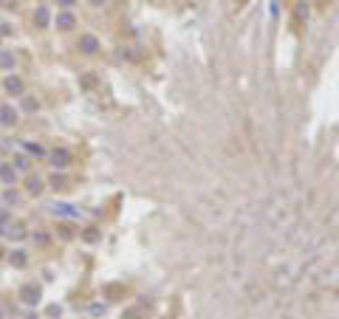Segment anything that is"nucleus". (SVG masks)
<instances>
[{"mask_svg":"<svg viewBox=\"0 0 339 319\" xmlns=\"http://www.w3.org/2000/svg\"><path fill=\"white\" fill-rule=\"evenodd\" d=\"M57 3H60L62 9H71V6H74V3H77V0H57Z\"/></svg>","mask_w":339,"mask_h":319,"instance_id":"obj_17","label":"nucleus"},{"mask_svg":"<svg viewBox=\"0 0 339 319\" xmlns=\"http://www.w3.org/2000/svg\"><path fill=\"white\" fill-rule=\"evenodd\" d=\"M34 26H37V28H48V26H51V11H48V6H37V11H34Z\"/></svg>","mask_w":339,"mask_h":319,"instance_id":"obj_9","label":"nucleus"},{"mask_svg":"<svg viewBox=\"0 0 339 319\" xmlns=\"http://www.w3.org/2000/svg\"><path fill=\"white\" fill-rule=\"evenodd\" d=\"M77 48L91 57V54L99 51V37H96V34H82V37H79V43H77Z\"/></svg>","mask_w":339,"mask_h":319,"instance_id":"obj_5","label":"nucleus"},{"mask_svg":"<svg viewBox=\"0 0 339 319\" xmlns=\"http://www.w3.org/2000/svg\"><path fill=\"white\" fill-rule=\"evenodd\" d=\"M11 167H14V170H28V158H26V155H17Z\"/></svg>","mask_w":339,"mask_h":319,"instance_id":"obj_14","label":"nucleus"},{"mask_svg":"<svg viewBox=\"0 0 339 319\" xmlns=\"http://www.w3.org/2000/svg\"><path fill=\"white\" fill-rule=\"evenodd\" d=\"M6 260H9V263H11L14 268H23V266L28 263V251H26V249H11Z\"/></svg>","mask_w":339,"mask_h":319,"instance_id":"obj_10","label":"nucleus"},{"mask_svg":"<svg viewBox=\"0 0 339 319\" xmlns=\"http://www.w3.org/2000/svg\"><path fill=\"white\" fill-rule=\"evenodd\" d=\"M0 319H3V314H0Z\"/></svg>","mask_w":339,"mask_h":319,"instance_id":"obj_21","label":"nucleus"},{"mask_svg":"<svg viewBox=\"0 0 339 319\" xmlns=\"http://www.w3.org/2000/svg\"><path fill=\"white\" fill-rule=\"evenodd\" d=\"M0 68L6 71V68H14V54L11 51H3L0 54Z\"/></svg>","mask_w":339,"mask_h":319,"instance_id":"obj_11","label":"nucleus"},{"mask_svg":"<svg viewBox=\"0 0 339 319\" xmlns=\"http://www.w3.org/2000/svg\"><path fill=\"white\" fill-rule=\"evenodd\" d=\"M43 190H45V184H43V178H40V175H28V178H26V192H28V195L40 198V195H43Z\"/></svg>","mask_w":339,"mask_h":319,"instance_id":"obj_8","label":"nucleus"},{"mask_svg":"<svg viewBox=\"0 0 339 319\" xmlns=\"http://www.w3.org/2000/svg\"><path fill=\"white\" fill-rule=\"evenodd\" d=\"M0 260H6V249L3 246H0Z\"/></svg>","mask_w":339,"mask_h":319,"instance_id":"obj_20","label":"nucleus"},{"mask_svg":"<svg viewBox=\"0 0 339 319\" xmlns=\"http://www.w3.org/2000/svg\"><path fill=\"white\" fill-rule=\"evenodd\" d=\"M17 121H20V110H17V107H11V105H0V127L11 130Z\"/></svg>","mask_w":339,"mask_h":319,"instance_id":"obj_3","label":"nucleus"},{"mask_svg":"<svg viewBox=\"0 0 339 319\" xmlns=\"http://www.w3.org/2000/svg\"><path fill=\"white\" fill-rule=\"evenodd\" d=\"M3 201H6V204H20V195L11 190V187H6V192H3Z\"/></svg>","mask_w":339,"mask_h":319,"instance_id":"obj_13","label":"nucleus"},{"mask_svg":"<svg viewBox=\"0 0 339 319\" xmlns=\"http://www.w3.org/2000/svg\"><path fill=\"white\" fill-rule=\"evenodd\" d=\"M54 23H57V28H60V31H71V28L77 26V17H74V11H60Z\"/></svg>","mask_w":339,"mask_h":319,"instance_id":"obj_7","label":"nucleus"},{"mask_svg":"<svg viewBox=\"0 0 339 319\" xmlns=\"http://www.w3.org/2000/svg\"><path fill=\"white\" fill-rule=\"evenodd\" d=\"M26 150H28L31 155H45V150H43L40 144H26Z\"/></svg>","mask_w":339,"mask_h":319,"instance_id":"obj_16","label":"nucleus"},{"mask_svg":"<svg viewBox=\"0 0 339 319\" xmlns=\"http://www.w3.org/2000/svg\"><path fill=\"white\" fill-rule=\"evenodd\" d=\"M3 91L9 96H26V82H23L17 74H9V77L3 79Z\"/></svg>","mask_w":339,"mask_h":319,"instance_id":"obj_2","label":"nucleus"},{"mask_svg":"<svg viewBox=\"0 0 339 319\" xmlns=\"http://www.w3.org/2000/svg\"><path fill=\"white\" fill-rule=\"evenodd\" d=\"M60 229H62L60 234H62V237H65V240H68V237H71V226H60Z\"/></svg>","mask_w":339,"mask_h":319,"instance_id":"obj_18","label":"nucleus"},{"mask_svg":"<svg viewBox=\"0 0 339 319\" xmlns=\"http://www.w3.org/2000/svg\"><path fill=\"white\" fill-rule=\"evenodd\" d=\"M48 184H51L54 190H62V187H65V178H62L60 173H51L48 175Z\"/></svg>","mask_w":339,"mask_h":319,"instance_id":"obj_12","label":"nucleus"},{"mask_svg":"<svg viewBox=\"0 0 339 319\" xmlns=\"http://www.w3.org/2000/svg\"><path fill=\"white\" fill-rule=\"evenodd\" d=\"M88 3H91V6H105L108 0H88Z\"/></svg>","mask_w":339,"mask_h":319,"instance_id":"obj_19","label":"nucleus"},{"mask_svg":"<svg viewBox=\"0 0 339 319\" xmlns=\"http://www.w3.org/2000/svg\"><path fill=\"white\" fill-rule=\"evenodd\" d=\"M40 300H43V288L40 285H34V283H26L23 288H20V302L23 305H40Z\"/></svg>","mask_w":339,"mask_h":319,"instance_id":"obj_1","label":"nucleus"},{"mask_svg":"<svg viewBox=\"0 0 339 319\" xmlns=\"http://www.w3.org/2000/svg\"><path fill=\"white\" fill-rule=\"evenodd\" d=\"M0 184H3V187H14V184H17V170H14L9 161L0 164Z\"/></svg>","mask_w":339,"mask_h":319,"instance_id":"obj_6","label":"nucleus"},{"mask_svg":"<svg viewBox=\"0 0 339 319\" xmlns=\"http://www.w3.org/2000/svg\"><path fill=\"white\" fill-rule=\"evenodd\" d=\"M23 107H26V110H37V107H40V102H37V99H31V96H26Z\"/></svg>","mask_w":339,"mask_h":319,"instance_id":"obj_15","label":"nucleus"},{"mask_svg":"<svg viewBox=\"0 0 339 319\" xmlns=\"http://www.w3.org/2000/svg\"><path fill=\"white\" fill-rule=\"evenodd\" d=\"M51 164L54 170H65V167L71 164V150H65V147H57V150H51Z\"/></svg>","mask_w":339,"mask_h":319,"instance_id":"obj_4","label":"nucleus"}]
</instances>
